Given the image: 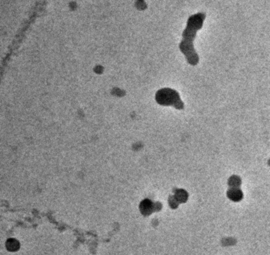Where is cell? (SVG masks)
Returning a JSON list of instances; mask_svg holds the SVG:
<instances>
[{
    "mask_svg": "<svg viewBox=\"0 0 270 255\" xmlns=\"http://www.w3.org/2000/svg\"><path fill=\"white\" fill-rule=\"evenodd\" d=\"M228 196H229V198L230 199L233 200L234 201H237L241 199L242 193L240 190L237 189L236 187H232L228 192Z\"/></svg>",
    "mask_w": 270,
    "mask_h": 255,
    "instance_id": "obj_2",
    "label": "cell"
},
{
    "mask_svg": "<svg viewBox=\"0 0 270 255\" xmlns=\"http://www.w3.org/2000/svg\"><path fill=\"white\" fill-rule=\"evenodd\" d=\"M156 101L162 105H173L178 109H182L183 107L180 96L173 90L162 89L159 90L156 93Z\"/></svg>",
    "mask_w": 270,
    "mask_h": 255,
    "instance_id": "obj_1",
    "label": "cell"
},
{
    "mask_svg": "<svg viewBox=\"0 0 270 255\" xmlns=\"http://www.w3.org/2000/svg\"><path fill=\"white\" fill-rule=\"evenodd\" d=\"M176 197H177V199L178 201H181V202H184V201H185L186 199H187V195L185 191L181 190H179L178 193H177V196H176Z\"/></svg>",
    "mask_w": 270,
    "mask_h": 255,
    "instance_id": "obj_3",
    "label": "cell"
},
{
    "mask_svg": "<svg viewBox=\"0 0 270 255\" xmlns=\"http://www.w3.org/2000/svg\"><path fill=\"white\" fill-rule=\"evenodd\" d=\"M240 183V178L237 176H232L230 179H229V184L231 187H237Z\"/></svg>",
    "mask_w": 270,
    "mask_h": 255,
    "instance_id": "obj_4",
    "label": "cell"
}]
</instances>
